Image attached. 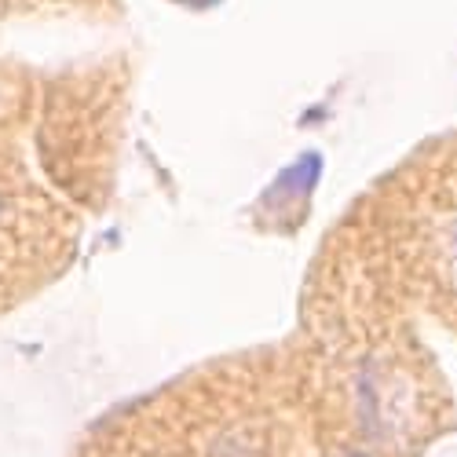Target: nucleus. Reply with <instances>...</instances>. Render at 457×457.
Masks as SVG:
<instances>
[{
    "label": "nucleus",
    "instance_id": "1",
    "mask_svg": "<svg viewBox=\"0 0 457 457\" xmlns=\"http://www.w3.org/2000/svg\"><path fill=\"white\" fill-rule=\"evenodd\" d=\"M8 216V205H4V198H0V220H4Z\"/></svg>",
    "mask_w": 457,
    "mask_h": 457
}]
</instances>
